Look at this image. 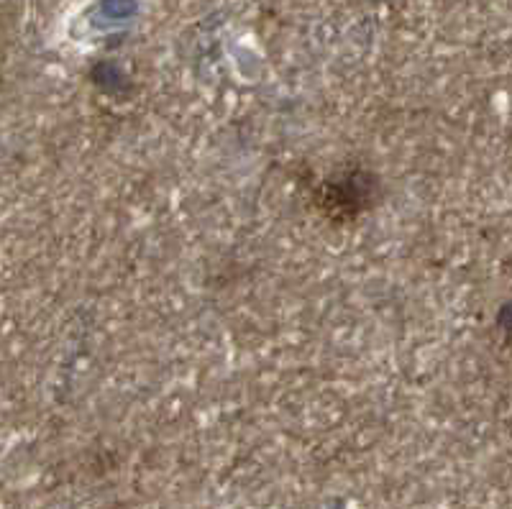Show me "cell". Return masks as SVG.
<instances>
[]
</instances>
